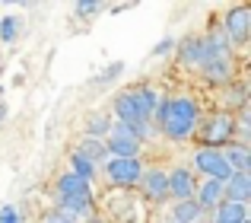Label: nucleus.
<instances>
[{
    "label": "nucleus",
    "mask_w": 251,
    "mask_h": 223,
    "mask_svg": "<svg viewBox=\"0 0 251 223\" xmlns=\"http://www.w3.org/2000/svg\"><path fill=\"white\" fill-rule=\"evenodd\" d=\"M140 182H143V192H147L150 201H166L169 198V175L162 169H143Z\"/></svg>",
    "instance_id": "9"
},
{
    "label": "nucleus",
    "mask_w": 251,
    "mask_h": 223,
    "mask_svg": "<svg viewBox=\"0 0 251 223\" xmlns=\"http://www.w3.org/2000/svg\"><path fill=\"white\" fill-rule=\"evenodd\" d=\"M232 134H235L232 115H213L207 121V128H203V147L216 150L220 143H229V140H232Z\"/></svg>",
    "instance_id": "6"
},
{
    "label": "nucleus",
    "mask_w": 251,
    "mask_h": 223,
    "mask_svg": "<svg viewBox=\"0 0 251 223\" xmlns=\"http://www.w3.org/2000/svg\"><path fill=\"white\" fill-rule=\"evenodd\" d=\"M178 57H181V64H188V67H203V64H207L203 42L201 38H184V42L178 45Z\"/></svg>",
    "instance_id": "12"
},
{
    "label": "nucleus",
    "mask_w": 251,
    "mask_h": 223,
    "mask_svg": "<svg viewBox=\"0 0 251 223\" xmlns=\"http://www.w3.org/2000/svg\"><path fill=\"white\" fill-rule=\"evenodd\" d=\"M108 131H111L108 115H102V112H92V115L86 118V137H92V140H102V137H108Z\"/></svg>",
    "instance_id": "20"
},
{
    "label": "nucleus",
    "mask_w": 251,
    "mask_h": 223,
    "mask_svg": "<svg viewBox=\"0 0 251 223\" xmlns=\"http://www.w3.org/2000/svg\"><path fill=\"white\" fill-rule=\"evenodd\" d=\"M0 99H3V86H0Z\"/></svg>",
    "instance_id": "32"
},
{
    "label": "nucleus",
    "mask_w": 251,
    "mask_h": 223,
    "mask_svg": "<svg viewBox=\"0 0 251 223\" xmlns=\"http://www.w3.org/2000/svg\"><path fill=\"white\" fill-rule=\"evenodd\" d=\"M251 198V175L248 172H232L223 185V201H232V204H245Z\"/></svg>",
    "instance_id": "8"
},
{
    "label": "nucleus",
    "mask_w": 251,
    "mask_h": 223,
    "mask_svg": "<svg viewBox=\"0 0 251 223\" xmlns=\"http://www.w3.org/2000/svg\"><path fill=\"white\" fill-rule=\"evenodd\" d=\"M153 115H156V121H159L162 134L172 137V140H188L197 131V121H201V109H197V102L188 99V96L162 99Z\"/></svg>",
    "instance_id": "1"
},
{
    "label": "nucleus",
    "mask_w": 251,
    "mask_h": 223,
    "mask_svg": "<svg viewBox=\"0 0 251 223\" xmlns=\"http://www.w3.org/2000/svg\"><path fill=\"white\" fill-rule=\"evenodd\" d=\"M194 195H197V207H201V211H210V207H216L223 201V185L213 182V179H207L194 188Z\"/></svg>",
    "instance_id": "13"
},
{
    "label": "nucleus",
    "mask_w": 251,
    "mask_h": 223,
    "mask_svg": "<svg viewBox=\"0 0 251 223\" xmlns=\"http://www.w3.org/2000/svg\"><path fill=\"white\" fill-rule=\"evenodd\" d=\"M86 223H108V220H102V217H89Z\"/></svg>",
    "instance_id": "30"
},
{
    "label": "nucleus",
    "mask_w": 251,
    "mask_h": 223,
    "mask_svg": "<svg viewBox=\"0 0 251 223\" xmlns=\"http://www.w3.org/2000/svg\"><path fill=\"white\" fill-rule=\"evenodd\" d=\"M99 10H102V6L92 3V0L89 3H76V13H80V16H92V13H99Z\"/></svg>",
    "instance_id": "27"
},
{
    "label": "nucleus",
    "mask_w": 251,
    "mask_h": 223,
    "mask_svg": "<svg viewBox=\"0 0 251 223\" xmlns=\"http://www.w3.org/2000/svg\"><path fill=\"white\" fill-rule=\"evenodd\" d=\"M76 156H83L86 163H92V166L99 169V163L108 160V150H105V140H92V137H86L80 147H76Z\"/></svg>",
    "instance_id": "18"
},
{
    "label": "nucleus",
    "mask_w": 251,
    "mask_h": 223,
    "mask_svg": "<svg viewBox=\"0 0 251 223\" xmlns=\"http://www.w3.org/2000/svg\"><path fill=\"white\" fill-rule=\"evenodd\" d=\"M201 207H197V201H175V211H172V223H194L201 217Z\"/></svg>",
    "instance_id": "21"
},
{
    "label": "nucleus",
    "mask_w": 251,
    "mask_h": 223,
    "mask_svg": "<svg viewBox=\"0 0 251 223\" xmlns=\"http://www.w3.org/2000/svg\"><path fill=\"white\" fill-rule=\"evenodd\" d=\"M0 223H23V214H19L13 204H3L0 207Z\"/></svg>",
    "instance_id": "26"
},
{
    "label": "nucleus",
    "mask_w": 251,
    "mask_h": 223,
    "mask_svg": "<svg viewBox=\"0 0 251 223\" xmlns=\"http://www.w3.org/2000/svg\"><path fill=\"white\" fill-rule=\"evenodd\" d=\"M201 70H203V80L207 83H216V86L232 83V64H229V57H210Z\"/></svg>",
    "instance_id": "10"
},
{
    "label": "nucleus",
    "mask_w": 251,
    "mask_h": 223,
    "mask_svg": "<svg viewBox=\"0 0 251 223\" xmlns=\"http://www.w3.org/2000/svg\"><path fill=\"white\" fill-rule=\"evenodd\" d=\"M226 99H229V106H232V109H242V106H245V99H248V89L242 86V83H226Z\"/></svg>",
    "instance_id": "23"
},
{
    "label": "nucleus",
    "mask_w": 251,
    "mask_h": 223,
    "mask_svg": "<svg viewBox=\"0 0 251 223\" xmlns=\"http://www.w3.org/2000/svg\"><path fill=\"white\" fill-rule=\"evenodd\" d=\"M194 166L201 169V175H207V179L220 182V185H226V179L232 175V169H229V163L223 160V150H210V147H201L194 153Z\"/></svg>",
    "instance_id": "2"
},
{
    "label": "nucleus",
    "mask_w": 251,
    "mask_h": 223,
    "mask_svg": "<svg viewBox=\"0 0 251 223\" xmlns=\"http://www.w3.org/2000/svg\"><path fill=\"white\" fill-rule=\"evenodd\" d=\"M57 195L61 198H80V195H92V192H89V182L76 179L74 172H64L57 179Z\"/></svg>",
    "instance_id": "16"
},
{
    "label": "nucleus",
    "mask_w": 251,
    "mask_h": 223,
    "mask_svg": "<svg viewBox=\"0 0 251 223\" xmlns=\"http://www.w3.org/2000/svg\"><path fill=\"white\" fill-rule=\"evenodd\" d=\"M223 160L229 163L232 172H248V166H251V153H248L245 143H229L226 153H223Z\"/></svg>",
    "instance_id": "17"
},
{
    "label": "nucleus",
    "mask_w": 251,
    "mask_h": 223,
    "mask_svg": "<svg viewBox=\"0 0 251 223\" xmlns=\"http://www.w3.org/2000/svg\"><path fill=\"white\" fill-rule=\"evenodd\" d=\"M105 150H108L111 160H137V153H140V140H134V137H130L127 131L118 124V128H111V131H108Z\"/></svg>",
    "instance_id": "4"
},
{
    "label": "nucleus",
    "mask_w": 251,
    "mask_h": 223,
    "mask_svg": "<svg viewBox=\"0 0 251 223\" xmlns=\"http://www.w3.org/2000/svg\"><path fill=\"white\" fill-rule=\"evenodd\" d=\"M121 74H124V61H115V64H108V67H105V74H102V77H96V86H105V83L118 80Z\"/></svg>",
    "instance_id": "25"
},
{
    "label": "nucleus",
    "mask_w": 251,
    "mask_h": 223,
    "mask_svg": "<svg viewBox=\"0 0 251 223\" xmlns=\"http://www.w3.org/2000/svg\"><path fill=\"white\" fill-rule=\"evenodd\" d=\"M166 175H169V198H175V201H191L194 198L197 182H194V175H191V169H172Z\"/></svg>",
    "instance_id": "7"
},
{
    "label": "nucleus",
    "mask_w": 251,
    "mask_h": 223,
    "mask_svg": "<svg viewBox=\"0 0 251 223\" xmlns=\"http://www.w3.org/2000/svg\"><path fill=\"white\" fill-rule=\"evenodd\" d=\"M201 42H203V51H207V61L210 57H226L229 55V38H226V32H223L220 26H216L210 35H203Z\"/></svg>",
    "instance_id": "15"
},
{
    "label": "nucleus",
    "mask_w": 251,
    "mask_h": 223,
    "mask_svg": "<svg viewBox=\"0 0 251 223\" xmlns=\"http://www.w3.org/2000/svg\"><path fill=\"white\" fill-rule=\"evenodd\" d=\"M51 223H76V220H70V217H61V214H54V217H51Z\"/></svg>",
    "instance_id": "29"
},
{
    "label": "nucleus",
    "mask_w": 251,
    "mask_h": 223,
    "mask_svg": "<svg viewBox=\"0 0 251 223\" xmlns=\"http://www.w3.org/2000/svg\"><path fill=\"white\" fill-rule=\"evenodd\" d=\"M220 29L226 32L229 45H245L251 38V10L248 6H232V10L226 13Z\"/></svg>",
    "instance_id": "3"
},
{
    "label": "nucleus",
    "mask_w": 251,
    "mask_h": 223,
    "mask_svg": "<svg viewBox=\"0 0 251 223\" xmlns=\"http://www.w3.org/2000/svg\"><path fill=\"white\" fill-rule=\"evenodd\" d=\"M3 118H6V106H3V102H0V121H3Z\"/></svg>",
    "instance_id": "31"
},
{
    "label": "nucleus",
    "mask_w": 251,
    "mask_h": 223,
    "mask_svg": "<svg viewBox=\"0 0 251 223\" xmlns=\"http://www.w3.org/2000/svg\"><path fill=\"white\" fill-rule=\"evenodd\" d=\"M70 172L76 175V179H83V182H92L96 179V166H92V163H86L83 156H70Z\"/></svg>",
    "instance_id": "22"
},
{
    "label": "nucleus",
    "mask_w": 251,
    "mask_h": 223,
    "mask_svg": "<svg viewBox=\"0 0 251 223\" xmlns=\"http://www.w3.org/2000/svg\"><path fill=\"white\" fill-rule=\"evenodd\" d=\"M61 211L64 217L76 220L83 214H92V195H80V198H61Z\"/></svg>",
    "instance_id": "19"
},
{
    "label": "nucleus",
    "mask_w": 251,
    "mask_h": 223,
    "mask_svg": "<svg viewBox=\"0 0 251 223\" xmlns=\"http://www.w3.org/2000/svg\"><path fill=\"white\" fill-rule=\"evenodd\" d=\"M105 175H108L111 185H134V182H140L143 175V166L140 160H105Z\"/></svg>",
    "instance_id": "5"
},
{
    "label": "nucleus",
    "mask_w": 251,
    "mask_h": 223,
    "mask_svg": "<svg viewBox=\"0 0 251 223\" xmlns=\"http://www.w3.org/2000/svg\"><path fill=\"white\" fill-rule=\"evenodd\" d=\"M213 211H216L213 223H248V211H245V204H232V201H220V204H216Z\"/></svg>",
    "instance_id": "14"
},
{
    "label": "nucleus",
    "mask_w": 251,
    "mask_h": 223,
    "mask_svg": "<svg viewBox=\"0 0 251 223\" xmlns=\"http://www.w3.org/2000/svg\"><path fill=\"white\" fill-rule=\"evenodd\" d=\"M16 32H19V19L16 16L0 19V42H13V38H16Z\"/></svg>",
    "instance_id": "24"
},
{
    "label": "nucleus",
    "mask_w": 251,
    "mask_h": 223,
    "mask_svg": "<svg viewBox=\"0 0 251 223\" xmlns=\"http://www.w3.org/2000/svg\"><path fill=\"white\" fill-rule=\"evenodd\" d=\"M172 48H175V42H172V38H162V42H159V45L153 48V55H169Z\"/></svg>",
    "instance_id": "28"
},
{
    "label": "nucleus",
    "mask_w": 251,
    "mask_h": 223,
    "mask_svg": "<svg viewBox=\"0 0 251 223\" xmlns=\"http://www.w3.org/2000/svg\"><path fill=\"white\" fill-rule=\"evenodd\" d=\"M127 96H130V102H134L137 115H140L143 121H150V118H153V112H156V106H159V96H156L150 86H137V89H130Z\"/></svg>",
    "instance_id": "11"
}]
</instances>
